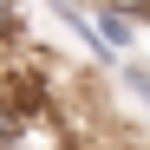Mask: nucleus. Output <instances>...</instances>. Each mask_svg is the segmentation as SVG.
<instances>
[{
    "label": "nucleus",
    "mask_w": 150,
    "mask_h": 150,
    "mask_svg": "<svg viewBox=\"0 0 150 150\" xmlns=\"http://www.w3.org/2000/svg\"><path fill=\"white\" fill-rule=\"evenodd\" d=\"M7 150H72L59 111H39V117H13V144Z\"/></svg>",
    "instance_id": "f257e3e1"
},
{
    "label": "nucleus",
    "mask_w": 150,
    "mask_h": 150,
    "mask_svg": "<svg viewBox=\"0 0 150 150\" xmlns=\"http://www.w3.org/2000/svg\"><path fill=\"white\" fill-rule=\"evenodd\" d=\"M7 144H13V111L0 105V150H7Z\"/></svg>",
    "instance_id": "f03ea898"
},
{
    "label": "nucleus",
    "mask_w": 150,
    "mask_h": 150,
    "mask_svg": "<svg viewBox=\"0 0 150 150\" xmlns=\"http://www.w3.org/2000/svg\"><path fill=\"white\" fill-rule=\"evenodd\" d=\"M144 26H150V13H144Z\"/></svg>",
    "instance_id": "7ed1b4c3"
}]
</instances>
